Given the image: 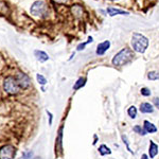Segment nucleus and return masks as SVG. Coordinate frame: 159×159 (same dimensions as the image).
<instances>
[{
	"mask_svg": "<svg viewBox=\"0 0 159 159\" xmlns=\"http://www.w3.org/2000/svg\"><path fill=\"white\" fill-rule=\"evenodd\" d=\"M135 57L134 55V51L130 50L129 48L125 47L123 48L121 51L117 53L116 55L114 56L111 63L114 66H118V67H121V66H124L126 64H129L133 58Z\"/></svg>",
	"mask_w": 159,
	"mask_h": 159,
	"instance_id": "f257e3e1",
	"label": "nucleus"
},
{
	"mask_svg": "<svg viewBox=\"0 0 159 159\" xmlns=\"http://www.w3.org/2000/svg\"><path fill=\"white\" fill-rule=\"evenodd\" d=\"M132 47L135 52L144 53L148 47V39L140 33H134L132 36Z\"/></svg>",
	"mask_w": 159,
	"mask_h": 159,
	"instance_id": "f03ea898",
	"label": "nucleus"
},
{
	"mask_svg": "<svg viewBox=\"0 0 159 159\" xmlns=\"http://www.w3.org/2000/svg\"><path fill=\"white\" fill-rule=\"evenodd\" d=\"M31 14L34 17H37V18H43L48 15L49 13V9H48V6L45 1L43 0H37V1L33 2L32 7L30 9Z\"/></svg>",
	"mask_w": 159,
	"mask_h": 159,
	"instance_id": "7ed1b4c3",
	"label": "nucleus"
},
{
	"mask_svg": "<svg viewBox=\"0 0 159 159\" xmlns=\"http://www.w3.org/2000/svg\"><path fill=\"white\" fill-rule=\"evenodd\" d=\"M3 88H4V90L7 91V93L11 94V96L17 94L20 89L16 80H15V78H13V76H7V78L4 80Z\"/></svg>",
	"mask_w": 159,
	"mask_h": 159,
	"instance_id": "20e7f679",
	"label": "nucleus"
},
{
	"mask_svg": "<svg viewBox=\"0 0 159 159\" xmlns=\"http://www.w3.org/2000/svg\"><path fill=\"white\" fill-rule=\"evenodd\" d=\"M16 148L11 144L3 145L0 148V159H14Z\"/></svg>",
	"mask_w": 159,
	"mask_h": 159,
	"instance_id": "39448f33",
	"label": "nucleus"
},
{
	"mask_svg": "<svg viewBox=\"0 0 159 159\" xmlns=\"http://www.w3.org/2000/svg\"><path fill=\"white\" fill-rule=\"evenodd\" d=\"M15 80H16L17 84H18L19 88L21 89H27L29 88L31 85V80L29 76L27 75L25 73L22 72H18L15 75Z\"/></svg>",
	"mask_w": 159,
	"mask_h": 159,
	"instance_id": "423d86ee",
	"label": "nucleus"
},
{
	"mask_svg": "<svg viewBox=\"0 0 159 159\" xmlns=\"http://www.w3.org/2000/svg\"><path fill=\"white\" fill-rule=\"evenodd\" d=\"M106 12L110 17H114V16H116V15H129V12L124 11V10L117 9V7H107Z\"/></svg>",
	"mask_w": 159,
	"mask_h": 159,
	"instance_id": "0eeeda50",
	"label": "nucleus"
},
{
	"mask_svg": "<svg viewBox=\"0 0 159 159\" xmlns=\"http://www.w3.org/2000/svg\"><path fill=\"white\" fill-rule=\"evenodd\" d=\"M109 47H110V42H109V40H104V42L100 43L98 45V47H97V54H98V55L105 54V52L109 49Z\"/></svg>",
	"mask_w": 159,
	"mask_h": 159,
	"instance_id": "6e6552de",
	"label": "nucleus"
},
{
	"mask_svg": "<svg viewBox=\"0 0 159 159\" xmlns=\"http://www.w3.org/2000/svg\"><path fill=\"white\" fill-rule=\"evenodd\" d=\"M34 55H35V57H36V60L38 61H40V63H43V61H47L49 60V55L42 50H35Z\"/></svg>",
	"mask_w": 159,
	"mask_h": 159,
	"instance_id": "1a4fd4ad",
	"label": "nucleus"
},
{
	"mask_svg": "<svg viewBox=\"0 0 159 159\" xmlns=\"http://www.w3.org/2000/svg\"><path fill=\"white\" fill-rule=\"evenodd\" d=\"M158 154V145L154 141H150V147H148V156L151 158H155Z\"/></svg>",
	"mask_w": 159,
	"mask_h": 159,
	"instance_id": "9d476101",
	"label": "nucleus"
},
{
	"mask_svg": "<svg viewBox=\"0 0 159 159\" xmlns=\"http://www.w3.org/2000/svg\"><path fill=\"white\" fill-rule=\"evenodd\" d=\"M143 129L147 132V134H153V133L157 132V127H156L153 123L148 121V120H145L144 123H143Z\"/></svg>",
	"mask_w": 159,
	"mask_h": 159,
	"instance_id": "9b49d317",
	"label": "nucleus"
},
{
	"mask_svg": "<svg viewBox=\"0 0 159 159\" xmlns=\"http://www.w3.org/2000/svg\"><path fill=\"white\" fill-rule=\"evenodd\" d=\"M139 110L142 114H152V112L154 111V107L152 104L150 103H141L140 104V108Z\"/></svg>",
	"mask_w": 159,
	"mask_h": 159,
	"instance_id": "f8f14e48",
	"label": "nucleus"
},
{
	"mask_svg": "<svg viewBox=\"0 0 159 159\" xmlns=\"http://www.w3.org/2000/svg\"><path fill=\"white\" fill-rule=\"evenodd\" d=\"M63 129H64V126L61 125L58 129V134H57V137H56V153L57 151H61V145H63Z\"/></svg>",
	"mask_w": 159,
	"mask_h": 159,
	"instance_id": "ddd939ff",
	"label": "nucleus"
},
{
	"mask_svg": "<svg viewBox=\"0 0 159 159\" xmlns=\"http://www.w3.org/2000/svg\"><path fill=\"white\" fill-rule=\"evenodd\" d=\"M71 12H72V14L74 16L76 17H81L82 15H83V7L81 6H73L71 7Z\"/></svg>",
	"mask_w": 159,
	"mask_h": 159,
	"instance_id": "4468645a",
	"label": "nucleus"
},
{
	"mask_svg": "<svg viewBox=\"0 0 159 159\" xmlns=\"http://www.w3.org/2000/svg\"><path fill=\"white\" fill-rule=\"evenodd\" d=\"M85 84H86V78H80L78 81L74 83L73 89L74 90H79L80 88H82L83 86H85Z\"/></svg>",
	"mask_w": 159,
	"mask_h": 159,
	"instance_id": "2eb2a0df",
	"label": "nucleus"
},
{
	"mask_svg": "<svg viewBox=\"0 0 159 159\" xmlns=\"http://www.w3.org/2000/svg\"><path fill=\"white\" fill-rule=\"evenodd\" d=\"M99 153L101 156H105V155H109V154H111V150L106 147L105 144H101L99 148Z\"/></svg>",
	"mask_w": 159,
	"mask_h": 159,
	"instance_id": "dca6fc26",
	"label": "nucleus"
},
{
	"mask_svg": "<svg viewBox=\"0 0 159 159\" xmlns=\"http://www.w3.org/2000/svg\"><path fill=\"white\" fill-rule=\"evenodd\" d=\"M148 79L151 81H157L159 80V70H153L148 73Z\"/></svg>",
	"mask_w": 159,
	"mask_h": 159,
	"instance_id": "f3484780",
	"label": "nucleus"
},
{
	"mask_svg": "<svg viewBox=\"0 0 159 159\" xmlns=\"http://www.w3.org/2000/svg\"><path fill=\"white\" fill-rule=\"evenodd\" d=\"M127 114H129V116L132 118V119H135V118L137 117V108H136L134 105H132L129 108V110H127Z\"/></svg>",
	"mask_w": 159,
	"mask_h": 159,
	"instance_id": "a211bd4d",
	"label": "nucleus"
},
{
	"mask_svg": "<svg viewBox=\"0 0 159 159\" xmlns=\"http://www.w3.org/2000/svg\"><path fill=\"white\" fill-rule=\"evenodd\" d=\"M134 132L137 133V134H139L141 136H145L147 135V132L144 130V129H142V127L140 126V125H136V126H134Z\"/></svg>",
	"mask_w": 159,
	"mask_h": 159,
	"instance_id": "6ab92c4d",
	"label": "nucleus"
},
{
	"mask_svg": "<svg viewBox=\"0 0 159 159\" xmlns=\"http://www.w3.org/2000/svg\"><path fill=\"white\" fill-rule=\"evenodd\" d=\"M36 80L40 85H46V84H47V80H46L45 76L42 75V74H36Z\"/></svg>",
	"mask_w": 159,
	"mask_h": 159,
	"instance_id": "aec40b11",
	"label": "nucleus"
},
{
	"mask_svg": "<svg viewBox=\"0 0 159 159\" xmlns=\"http://www.w3.org/2000/svg\"><path fill=\"white\" fill-rule=\"evenodd\" d=\"M122 140H123V142H124V144L126 145L127 151H129V153H132V154H133V151L130 150V148H129V139H127L126 136H125V135H122Z\"/></svg>",
	"mask_w": 159,
	"mask_h": 159,
	"instance_id": "412c9836",
	"label": "nucleus"
},
{
	"mask_svg": "<svg viewBox=\"0 0 159 159\" xmlns=\"http://www.w3.org/2000/svg\"><path fill=\"white\" fill-rule=\"evenodd\" d=\"M141 94L144 97H150L151 96V90L148 88H147V87H143V88H141Z\"/></svg>",
	"mask_w": 159,
	"mask_h": 159,
	"instance_id": "4be33fe9",
	"label": "nucleus"
},
{
	"mask_svg": "<svg viewBox=\"0 0 159 159\" xmlns=\"http://www.w3.org/2000/svg\"><path fill=\"white\" fill-rule=\"evenodd\" d=\"M32 156H33V152L32 151H29V152H25L22 154L20 159H32Z\"/></svg>",
	"mask_w": 159,
	"mask_h": 159,
	"instance_id": "5701e85b",
	"label": "nucleus"
},
{
	"mask_svg": "<svg viewBox=\"0 0 159 159\" xmlns=\"http://www.w3.org/2000/svg\"><path fill=\"white\" fill-rule=\"evenodd\" d=\"M86 45H88V43H87V42H85V43H80V45L78 46V48H76V49H78V51L84 50V49H85V47H86Z\"/></svg>",
	"mask_w": 159,
	"mask_h": 159,
	"instance_id": "b1692460",
	"label": "nucleus"
},
{
	"mask_svg": "<svg viewBox=\"0 0 159 159\" xmlns=\"http://www.w3.org/2000/svg\"><path fill=\"white\" fill-rule=\"evenodd\" d=\"M153 103L156 106V108L159 109V98H154L153 99Z\"/></svg>",
	"mask_w": 159,
	"mask_h": 159,
	"instance_id": "393cba45",
	"label": "nucleus"
},
{
	"mask_svg": "<svg viewBox=\"0 0 159 159\" xmlns=\"http://www.w3.org/2000/svg\"><path fill=\"white\" fill-rule=\"evenodd\" d=\"M54 2H57V3H66L68 0H53Z\"/></svg>",
	"mask_w": 159,
	"mask_h": 159,
	"instance_id": "a878e982",
	"label": "nucleus"
},
{
	"mask_svg": "<svg viewBox=\"0 0 159 159\" xmlns=\"http://www.w3.org/2000/svg\"><path fill=\"white\" fill-rule=\"evenodd\" d=\"M47 112H48V115H49V124L51 125V124H52V114L49 112V111H47Z\"/></svg>",
	"mask_w": 159,
	"mask_h": 159,
	"instance_id": "bb28decb",
	"label": "nucleus"
},
{
	"mask_svg": "<svg viewBox=\"0 0 159 159\" xmlns=\"http://www.w3.org/2000/svg\"><path fill=\"white\" fill-rule=\"evenodd\" d=\"M93 42V38H92L91 36H89L88 37V40H87V43H92Z\"/></svg>",
	"mask_w": 159,
	"mask_h": 159,
	"instance_id": "cd10ccee",
	"label": "nucleus"
},
{
	"mask_svg": "<svg viewBox=\"0 0 159 159\" xmlns=\"http://www.w3.org/2000/svg\"><path fill=\"white\" fill-rule=\"evenodd\" d=\"M140 159H148V156L147 155V154H143L142 156H141V158Z\"/></svg>",
	"mask_w": 159,
	"mask_h": 159,
	"instance_id": "c85d7f7f",
	"label": "nucleus"
},
{
	"mask_svg": "<svg viewBox=\"0 0 159 159\" xmlns=\"http://www.w3.org/2000/svg\"><path fill=\"white\" fill-rule=\"evenodd\" d=\"M97 142H98V137H97V135H94V141H93V145L96 144Z\"/></svg>",
	"mask_w": 159,
	"mask_h": 159,
	"instance_id": "c756f323",
	"label": "nucleus"
},
{
	"mask_svg": "<svg viewBox=\"0 0 159 159\" xmlns=\"http://www.w3.org/2000/svg\"><path fill=\"white\" fill-rule=\"evenodd\" d=\"M33 159H42L40 157H35V158H33Z\"/></svg>",
	"mask_w": 159,
	"mask_h": 159,
	"instance_id": "7c9ffc66",
	"label": "nucleus"
},
{
	"mask_svg": "<svg viewBox=\"0 0 159 159\" xmlns=\"http://www.w3.org/2000/svg\"><path fill=\"white\" fill-rule=\"evenodd\" d=\"M109 1H118V0H109Z\"/></svg>",
	"mask_w": 159,
	"mask_h": 159,
	"instance_id": "2f4dec72",
	"label": "nucleus"
}]
</instances>
